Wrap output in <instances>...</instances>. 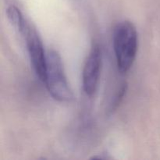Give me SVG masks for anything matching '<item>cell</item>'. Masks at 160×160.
<instances>
[{
  "instance_id": "6da1fadb",
  "label": "cell",
  "mask_w": 160,
  "mask_h": 160,
  "mask_svg": "<svg viewBox=\"0 0 160 160\" xmlns=\"http://www.w3.org/2000/svg\"><path fill=\"white\" fill-rule=\"evenodd\" d=\"M112 41L119 71L126 73L137 56L138 39L135 26L128 20L119 23L114 28Z\"/></svg>"
},
{
  "instance_id": "7a4b0ae2",
  "label": "cell",
  "mask_w": 160,
  "mask_h": 160,
  "mask_svg": "<svg viewBox=\"0 0 160 160\" xmlns=\"http://www.w3.org/2000/svg\"><path fill=\"white\" fill-rule=\"evenodd\" d=\"M44 84L50 95L59 102H70L73 95L67 82L62 59L56 50L47 52L46 75Z\"/></svg>"
},
{
  "instance_id": "3957f363",
  "label": "cell",
  "mask_w": 160,
  "mask_h": 160,
  "mask_svg": "<svg viewBox=\"0 0 160 160\" xmlns=\"http://www.w3.org/2000/svg\"><path fill=\"white\" fill-rule=\"evenodd\" d=\"M23 34L26 38L27 47L33 68L39 79L45 82L46 75L47 54L45 53L43 44L35 28L27 22Z\"/></svg>"
},
{
  "instance_id": "277c9868",
  "label": "cell",
  "mask_w": 160,
  "mask_h": 160,
  "mask_svg": "<svg viewBox=\"0 0 160 160\" xmlns=\"http://www.w3.org/2000/svg\"><path fill=\"white\" fill-rule=\"evenodd\" d=\"M101 68V48L98 44H95L92 47L82 73L83 88L84 92L89 96L93 95L98 88Z\"/></svg>"
},
{
  "instance_id": "5b68a950",
  "label": "cell",
  "mask_w": 160,
  "mask_h": 160,
  "mask_svg": "<svg viewBox=\"0 0 160 160\" xmlns=\"http://www.w3.org/2000/svg\"><path fill=\"white\" fill-rule=\"evenodd\" d=\"M6 14H7L8 20L10 22L11 24L16 29L18 30L20 32L23 33L25 26L27 24V21L23 18L22 12H20V9L17 6H10L7 9Z\"/></svg>"
},
{
  "instance_id": "8992f818",
  "label": "cell",
  "mask_w": 160,
  "mask_h": 160,
  "mask_svg": "<svg viewBox=\"0 0 160 160\" xmlns=\"http://www.w3.org/2000/svg\"><path fill=\"white\" fill-rule=\"evenodd\" d=\"M127 89H128V84L126 83H123V85L120 87V90L118 91V92L117 93V95H115V98H114L113 102H112V104L110 105V108H109V112L112 113L116 109H117L119 105L120 104L121 101L123 100L124 95L126 94Z\"/></svg>"
}]
</instances>
